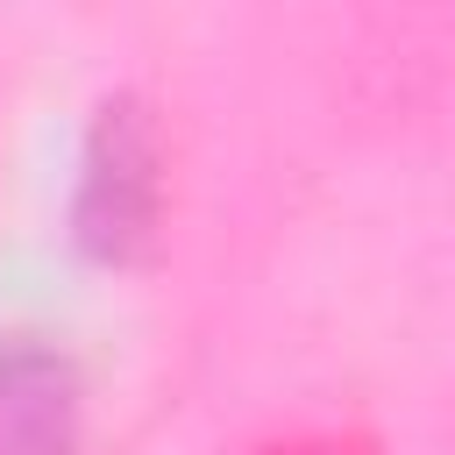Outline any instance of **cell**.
<instances>
[{
  "instance_id": "cell-1",
  "label": "cell",
  "mask_w": 455,
  "mask_h": 455,
  "mask_svg": "<svg viewBox=\"0 0 455 455\" xmlns=\"http://www.w3.org/2000/svg\"><path fill=\"white\" fill-rule=\"evenodd\" d=\"M156 206V149L135 114V100H107L85 142V178H78V235L100 256H128L149 235Z\"/></svg>"
},
{
  "instance_id": "cell-2",
  "label": "cell",
  "mask_w": 455,
  "mask_h": 455,
  "mask_svg": "<svg viewBox=\"0 0 455 455\" xmlns=\"http://www.w3.org/2000/svg\"><path fill=\"white\" fill-rule=\"evenodd\" d=\"M85 391L64 348L0 341V455H71Z\"/></svg>"
}]
</instances>
